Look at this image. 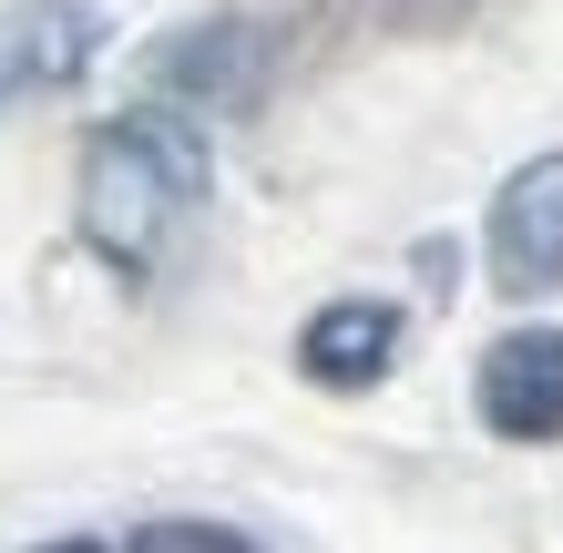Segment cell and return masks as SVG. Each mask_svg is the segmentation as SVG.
<instances>
[{
    "label": "cell",
    "instance_id": "6da1fadb",
    "mask_svg": "<svg viewBox=\"0 0 563 553\" xmlns=\"http://www.w3.org/2000/svg\"><path fill=\"white\" fill-rule=\"evenodd\" d=\"M206 185H216L206 134L185 113H164V103H134V113L92 123V144H82V236L113 267H154L195 225Z\"/></svg>",
    "mask_w": 563,
    "mask_h": 553
},
{
    "label": "cell",
    "instance_id": "7a4b0ae2",
    "mask_svg": "<svg viewBox=\"0 0 563 553\" xmlns=\"http://www.w3.org/2000/svg\"><path fill=\"white\" fill-rule=\"evenodd\" d=\"M267 52H277V31H267V21H236V11H216V21H185V31H164V42L144 52V82L164 92V103L225 113V103H256V82H267Z\"/></svg>",
    "mask_w": 563,
    "mask_h": 553
},
{
    "label": "cell",
    "instance_id": "3957f363",
    "mask_svg": "<svg viewBox=\"0 0 563 553\" xmlns=\"http://www.w3.org/2000/svg\"><path fill=\"white\" fill-rule=\"evenodd\" d=\"M482 256L503 298H553L563 287V154H533V165L503 175V195L482 215Z\"/></svg>",
    "mask_w": 563,
    "mask_h": 553
},
{
    "label": "cell",
    "instance_id": "277c9868",
    "mask_svg": "<svg viewBox=\"0 0 563 553\" xmlns=\"http://www.w3.org/2000/svg\"><path fill=\"white\" fill-rule=\"evenodd\" d=\"M92 52H103V11L92 0H0V113L82 82Z\"/></svg>",
    "mask_w": 563,
    "mask_h": 553
},
{
    "label": "cell",
    "instance_id": "5b68a950",
    "mask_svg": "<svg viewBox=\"0 0 563 553\" xmlns=\"http://www.w3.org/2000/svg\"><path fill=\"white\" fill-rule=\"evenodd\" d=\"M472 410L503 441H553L563 431V329H503L472 369Z\"/></svg>",
    "mask_w": 563,
    "mask_h": 553
},
{
    "label": "cell",
    "instance_id": "8992f818",
    "mask_svg": "<svg viewBox=\"0 0 563 553\" xmlns=\"http://www.w3.org/2000/svg\"><path fill=\"white\" fill-rule=\"evenodd\" d=\"M389 360H400V308L389 298H328L297 329V369L318 389H369V379H389Z\"/></svg>",
    "mask_w": 563,
    "mask_h": 553
},
{
    "label": "cell",
    "instance_id": "52a82bcc",
    "mask_svg": "<svg viewBox=\"0 0 563 553\" xmlns=\"http://www.w3.org/2000/svg\"><path fill=\"white\" fill-rule=\"evenodd\" d=\"M134 553H256L246 533H225V523H144Z\"/></svg>",
    "mask_w": 563,
    "mask_h": 553
}]
</instances>
